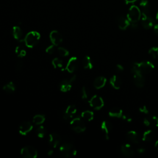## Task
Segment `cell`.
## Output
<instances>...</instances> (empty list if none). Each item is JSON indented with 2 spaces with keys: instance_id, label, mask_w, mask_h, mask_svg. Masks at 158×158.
<instances>
[{
  "instance_id": "obj_1",
  "label": "cell",
  "mask_w": 158,
  "mask_h": 158,
  "mask_svg": "<svg viewBox=\"0 0 158 158\" xmlns=\"http://www.w3.org/2000/svg\"><path fill=\"white\" fill-rule=\"evenodd\" d=\"M154 69V66L152 63L149 61H143L133 63L131 67V72L133 74L136 73L147 74L151 72Z\"/></svg>"
},
{
  "instance_id": "obj_2",
  "label": "cell",
  "mask_w": 158,
  "mask_h": 158,
  "mask_svg": "<svg viewBox=\"0 0 158 158\" xmlns=\"http://www.w3.org/2000/svg\"><path fill=\"white\" fill-rule=\"evenodd\" d=\"M41 35L39 32L37 31H31L25 35V38L21 42H24L27 47L32 48L38 44Z\"/></svg>"
},
{
  "instance_id": "obj_3",
  "label": "cell",
  "mask_w": 158,
  "mask_h": 158,
  "mask_svg": "<svg viewBox=\"0 0 158 158\" xmlns=\"http://www.w3.org/2000/svg\"><path fill=\"white\" fill-rule=\"evenodd\" d=\"M60 154L64 157H71L76 155L77 150L74 145L69 142L63 143L60 147Z\"/></svg>"
},
{
  "instance_id": "obj_4",
  "label": "cell",
  "mask_w": 158,
  "mask_h": 158,
  "mask_svg": "<svg viewBox=\"0 0 158 158\" xmlns=\"http://www.w3.org/2000/svg\"><path fill=\"white\" fill-rule=\"evenodd\" d=\"M70 125L71 129L77 133H80L85 131L86 125L84 120L81 117H77L71 121Z\"/></svg>"
},
{
  "instance_id": "obj_5",
  "label": "cell",
  "mask_w": 158,
  "mask_h": 158,
  "mask_svg": "<svg viewBox=\"0 0 158 158\" xmlns=\"http://www.w3.org/2000/svg\"><path fill=\"white\" fill-rule=\"evenodd\" d=\"M127 17L130 22H138L141 17V11L137 6H132L128 12Z\"/></svg>"
},
{
  "instance_id": "obj_6",
  "label": "cell",
  "mask_w": 158,
  "mask_h": 158,
  "mask_svg": "<svg viewBox=\"0 0 158 158\" xmlns=\"http://www.w3.org/2000/svg\"><path fill=\"white\" fill-rule=\"evenodd\" d=\"M21 155L25 158H36L38 151L33 146H26L21 149Z\"/></svg>"
},
{
  "instance_id": "obj_7",
  "label": "cell",
  "mask_w": 158,
  "mask_h": 158,
  "mask_svg": "<svg viewBox=\"0 0 158 158\" xmlns=\"http://www.w3.org/2000/svg\"><path fill=\"white\" fill-rule=\"evenodd\" d=\"M90 106L95 110H101L104 105V101L102 98L98 95H94L88 101Z\"/></svg>"
},
{
  "instance_id": "obj_8",
  "label": "cell",
  "mask_w": 158,
  "mask_h": 158,
  "mask_svg": "<svg viewBox=\"0 0 158 158\" xmlns=\"http://www.w3.org/2000/svg\"><path fill=\"white\" fill-rule=\"evenodd\" d=\"M79 67V61L77 57L73 56L69 59L66 67V70L69 73H74Z\"/></svg>"
},
{
  "instance_id": "obj_9",
  "label": "cell",
  "mask_w": 158,
  "mask_h": 158,
  "mask_svg": "<svg viewBox=\"0 0 158 158\" xmlns=\"http://www.w3.org/2000/svg\"><path fill=\"white\" fill-rule=\"evenodd\" d=\"M141 22L142 26L145 29H150L152 28L155 25L154 19L149 16V14H142L141 17Z\"/></svg>"
},
{
  "instance_id": "obj_10",
  "label": "cell",
  "mask_w": 158,
  "mask_h": 158,
  "mask_svg": "<svg viewBox=\"0 0 158 158\" xmlns=\"http://www.w3.org/2000/svg\"><path fill=\"white\" fill-rule=\"evenodd\" d=\"M49 39L52 44L56 46H59L63 42V36L61 33L57 30H52L51 32Z\"/></svg>"
},
{
  "instance_id": "obj_11",
  "label": "cell",
  "mask_w": 158,
  "mask_h": 158,
  "mask_svg": "<svg viewBox=\"0 0 158 158\" xmlns=\"http://www.w3.org/2000/svg\"><path fill=\"white\" fill-rule=\"evenodd\" d=\"M101 129L104 134V138L106 140L110 139V135L113 129L112 124L108 121H104L101 124Z\"/></svg>"
},
{
  "instance_id": "obj_12",
  "label": "cell",
  "mask_w": 158,
  "mask_h": 158,
  "mask_svg": "<svg viewBox=\"0 0 158 158\" xmlns=\"http://www.w3.org/2000/svg\"><path fill=\"white\" fill-rule=\"evenodd\" d=\"M48 142L51 147L55 148L61 143V137L56 133H52L49 135Z\"/></svg>"
},
{
  "instance_id": "obj_13",
  "label": "cell",
  "mask_w": 158,
  "mask_h": 158,
  "mask_svg": "<svg viewBox=\"0 0 158 158\" xmlns=\"http://www.w3.org/2000/svg\"><path fill=\"white\" fill-rule=\"evenodd\" d=\"M143 124L149 128H157L158 127V118L155 116H148L145 118Z\"/></svg>"
},
{
  "instance_id": "obj_14",
  "label": "cell",
  "mask_w": 158,
  "mask_h": 158,
  "mask_svg": "<svg viewBox=\"0 0 158 158\" xmlns=\"http://www.w3.org/2000/svg\"><path fill=\"white\" fill-rule=\"evenodd\" d=\"M33 129V125L30 122H23L19 127V132L22 135H26Z\"/></svg>"
},
{
  "instance_id": "obj_15",
  "label": "cell",
  "mask_w": 158,
  "mask_h": 158,
  "mask_svg": "<svg viewBox=\"0 0 158 158\" xmlns=\"http://www.w3.org/2000/svg\"><path fill=\"white\" fill-rule=\"evenodd\" d=\"M77 111V108L74 104H71L68 107L66 108L64 115H63V118L64 120H69L73 118L74 115L76 114Z\"/></svg>"
},
{
  "instance_id": "obj_16",
  "label": "cell",
  "mask_w": 158,
  "mask_h": 158,
  "mask_svg": "<svg viewBox=\"0 0 158 158\" xmlns=\"http://www.w3.org/2000/svg\"><path fill=\"white\" fill-rule=\"evenodd\" d=\"M133 82L135 85L138 88H142L145 83V79L143 74L141 73H136L133 74Z\"/></svg>"
},
{
  "instance_id": "obj_17",
  "label": "cell",
  "mask_w": 158,
  "mask_h": 158,
  "mask_svg": "<svg viewBox=\"0 0 158 158\" xmlns=\"http://www.w3.org/2000/svg\"><path fill=\"white\" fill-rule=\"evenodd\" d=\"M121 153L125 157H130L134 155V150L132 146L129 144H124L121 146Z\"/></svg>"
},
{
  "instance_id": "obj_18",
  "label": "cell",
  "mask_w": 158,
  "mask_h": 158,
  "mask_svg": "<svg viewBox=\"0 0 158 158\" xmlns=\"http://www.w3.org/2000/svg\"><path fill=\"white\" fill-rule=\"evenodd\" d=\"M110 83L113 88L119 90L122 85V80L119 75H114L110 79Z\"/></svg>"
},
{
  "instance_id": "obj_19",
  "label": "cell",
  "mask_w": 158,
  "mask_h": 158,
  "mask_svg": "<svg viewBox=\"0 0 158 158\" xmlns=\"http://www.w3.org/2000/svg\"><path fill=\"white\" fill-rule=\"evenodd\" d=\"M118 24L119 28L122 30H126L129 27H130V22L127 17L124 16H120L118 18Z\"/></svg>"
},
{
  "instance_id": "obj_20",
  "label": "cell",
  "mask_w": 158,
  "mask_h": 158,
  "mask_svg": "<svg viewBox=\"0 0 158 158\" xmlns=\"http://www.w3.org/2000/svg\"><path fill=\"white\" fill-rule=\"evenodd\" d=\"M106 82L107 79L106 77L103 76H99L94 79L93 82V86L96 89L99 90L105 86Z\"/></svg>"
},
{
  "instance_id": "obj_21",
  "label": "cell",
  "mask_w": 158,
  "mask_h": 158,
  "mask_svg": "<svg viewBox=\"0 0 158 158\" xmlns=\"http://www.w3.org/2000/svg\"><path fill=\"white\" fill-rule=\"evenodd\" d=\"M127 138L133 143L138 144L140 141V137L139 134L134 130H130L127 133Z\"/></svg>"
},
{
  "instance_id": "obj_22",
  "label": "cell",
  "mask_w": 158,
  "mask_h": 158,
  "mask_svg": "<svg viewBox=\"0 0 158 158\" xmlns=\"http://www.w3.org/2000/svg\"><path fill=\"white\" fill-rule=\"evenodd\" d=\"M139 7L142 14H149L150 5L148 0H141L139 4Z\"/></svg>"
},
{
  "instance_id": "obj_23",
  "label": "cell",
  "mask_w": 158,
  "mask_h": 158,
  "mask_svg": "<svg viewBox=\"0 0 158 158\" xmlns=\"http://www.w3.org/2000/svg\"><path fill=\"white\" fill-rule=\"evenodd\" d=\"M72 84L69 80H63L60 83V89L62 92H67L71 90L72 87Z\"/></svg>"
},
{
  "instance_id": "obj_24",
  "label": "cell",
  "mask_w": 158,
  "mask_h": 158,
  "mask_svg": "<svg viewBox=\"0 0 158 158\" xmlns=\"http://www.w3.org/2000/svg\"><path fill=\"white\" fill-rule=\"evenodd\" d=\"M12 32H13V35L16 40L20 41H21L23 40L22 39L23 32L21 27H19V26H14L13 28Z\"/></svg>"
},
{
  "instance_id": "obj_25",
  "label": "cell",
  "mask_w": 158,
  "mask_h": 158,
  "mask_svg": "<svg viewBox=\"0 0 158 158\" xmlns=\"http://www.w3.org/2000/svg\"><path fill=\"white\" fill-rule=\"evenodd\" d=\"M109 116L114 118H122L123 116V111L119 108H114L110 111Z\"/></svg>"
},
{
  "instance_id": "obj_26",
  "label": "cell",
  "mask_w": 158,
  "mask_h": 158,
  "mask_svg": "<svg viewBox=\"0 0 158 158\" xmlns=\"http://www.w3.org/2000/svg\"><path fill=\"white\" fill-rule=\"evenodd\" d=\"M80 117L86 121L88 122H90L91 121L93 118H94V114L92 111H89V110H87V111H84L81 113Z\"/></svg>"
},
{
  "instance_id": "obj_27",
  "label": "cell",
  "mask_w": 158,
  "mask_h": 158,
  "mask_svg": "<svg viewBox=\"0 0 158 158\" xmlns=\"http://www.w3.org/2000/svg\"><path fill=\"white\" fill-rule=\"evenodd\" d=\"M82 64L85 69H92L93 67V65L91 61V60L90 56H86L84 57V58L82 60Z\"/></svg>"
},
{
  "instance_id": "obj_28",
  "label": "cell",
  "mask_w": 158,
  "mask_h": 158,
  "mask_svg": "<svg viewBox=\"0 0 158 158\" xmlns=\"http://www.w3.org/2000/svg\"><path fill=\"white\" fill-rule=\"evenodd\" d=\"M15 51H16V53L17 56L20 58H22L25 57L26 56V54H27L26 50L25 49L24 46L22 45V44L18 45L16 48Z\"/></svg>"
},
{
  "instance_id": "obj_29",
  "label": "cell",
  "mask_w": 158,
  "mask_h": 158,
  "mask_svg": "<svg viewBox=\"0 0 158 158\" xmlns=\"http://www.w3.org/2000/svg\"><path fill=\"white\" fill-rule=\"evenodd\" d=\"M3 90L7 93H13L16 90V86L13 82H10L3 86Z\"/></svg>"
},
{
  "instance_id": "obj_30",
  "label": "cell",
  "mask_w": 158,
  "mask_h": 158,
  "mask_svg": "<svg viewBox=\"0 0 158 158\" xmlns=\"http://www.w3.org/2000/svg\"><path fill=\"white\" fill-rule=\"evenodd\" d=\"M45 121V116L42 114H37L33 118V123L37 125H40Z\"/></svg>"
},
{
  "instance_id": "obj_31",
  "label": "cell",
  "mask_w": 158,
  "mask_h": 158,
  "mask_svg": "<svg viewBox=\"0 0 158 158\" xmlns=\"http://www.w3.org/2000/svg\"><path fill=\"white\" fill-rule=\"evenodd\" d=\"M154 137V132L151 130H148L143 133L142 139L144 141H151L153 139Z\"/></svg>"
},
{
  "instance_id": "obj_32",
  "label": "cell",
  "mask_w": 158,
  "mask_h": 158,
  "mask_svg": "<svg viewBox=\"0 0 158 158\" xmlns=\"http://www.w3.org/2000/svg\"><path fill=\"white\" fill-rule=\"evenodd\" d=\"M52 65L54 67L55 69H60L62 68L64 66L63 61L60 58H55L52 61Z\"/></svg>"
},
{
  "instance_id": "obj_33",
  "label": "cell",
  "mask_w": 158,
  "mask_h": 158,
  "mask_svg": "<svg viewBox=\"0 0 158 158\" xmlns=\"http://www.w3.org/2000/svg\"><path fill=\"white\" fill-rule=\"evenodd\" d=\"M46 132H47V131H46V129L42 125L40 126L36 130L37 135L38 136V137L40 138H44L46 135Z\"/></svg>"
},
{
  "instance_id": "obj_34",
  "label": "cell",
  "mask_w": 158,
  "mask_h": 158,
  "mask_svg": "<svg viewBox=\"0 0 158 158\" xmlns=\"http://www.w3.org/2000/svg\"><path fill=\"white\" fill-rule=\"evenodd\" d=\"M148 53L153 59L158 60V48L157 47L151 48L149 50Z\"/></svg>"
},
{
  "instance_id": "obj_35",
  "label": "cell",
  "mask_w": 158,
  "mask_h": 158,
  "mask_svg": "<svg viewBox=\"0 0 158 158\" xmlns=\"http://www.w3.org/2000/svg\"><path fill=\"white\" fill-rule=\"evenodd\" d=\"M57 51L59 55L62 57H66L69 55V51L64 47H59L57 49Z\"/></svg>"
},
{
  "instance_id": "obj_36",
  "label": "cell",
  "mask_w": 158,
  "mask_h": 158,
  "mask_svg": "<svg viewBox=\"0 0 158 158\" xmlns=\"http://www.w3.org/2000/svg\"><path fill=\"white\" fill-rule=\"evenodd\" d=\"M81 96L83 100L87 101L88 98V91L85 87H83L81 90Z\"/></svg>"
},
{
  "instance_id": "obj_37",
  "label": "cell",
  "mask_w": 158,
  "mask_h": 158,
  "mask_svg": "<svg viewBox=\"0 0 158 158\" xmlns=\"http://www.w3.org/2000/svg\"><path fill=\"white\" fill-rule=\"evenodd\" d=\"M56 51V46L54 44H51L49 46L48 48L46 49V52H47L49 55H52Z\"/></svg>"
},
{
  "instance_id": "obj_38",
  "label": "cell",
  "mask_w": 158,
  "mask_h": 158,
  "mask_svg": "<svg viewBox=\"0 0 158 158\" xmlns=\"http://www.w3.org/2000/svg\"><path fill=\"white\" fill-rule=\"evenodd\" d=\"M139 111H140V113H143V114H148L149 113V110L148 109V108L145 106V105H143V106H141V107L139 108Z\"/></svg>"
},
{
  "instance_id": "obj_39",
  "label": "cell",
  "mask_w": 158,
  "mask_h": 158,
  "mask_svg": "<svg viewBox=\"0 0 158 158\" xmlns=\"http://www.w3.org/2000/svg\"><path fill=\"white\" fill-rule=\"evenodd\" d=\"M23 68V61H19L17 63V65H16V71L19 72L22 71Z\"/></svg>"
},
{
  "instance_id": "obj_40",
  "label": "cell",
  "mask_w": 158,
  "mask_h": 158,
  "mask_svg": "<svg viewBox=\"0 0 158 158\" xmlns=\"http://www.w3.org/2000/svg\"><path fill=\"white\" fill-rule=\"evenodd\" d=\"M122 119L127 122H131L132 121V118L129 115H124L122 117Z\"/></svg>"
},
{
  "instance_id": "obj_41",
  "label": "cell",
  "mask_w": 158,
  "mask_h": 158,
  "mask_svg": "<svg viewBox=\"0 0 158 158\" xmlns=\"http://www.w3.org/2000/svg\"><path fill=\"white\" fill-rule=\"evenodd\" d=\"M116 71L118 72H121L124 71V68L123 67V66H122L121 64H118L116 66Z\"/></svg>"
},
{
  "instance_id": "obj_42",
  "label": "cell",
  "mask_w": 158,
  "mask_h": 158,
  "mask_svg": "<svg viewBox=\"0 0 158 158\" xmlns=\"http://www.w3.org/2000/svg\"><path fill=\"white\" fill-rule=\"evenodd\" d=\"M130 27L132 29H137V28L138 27V22H130Z\"/></svg>"
},
{
  "instance_id": "obj_43",
  "label": "cell",
  "mask_w": 158,
  "mask_h": 158,
  "mask_svg": "<svg viewBox=\"0 0 158 158\" xmlns=\"http://www.w3.org/2000/svg\"><path fill=\"white\" fill-rule=\"evenodd\" d=\"M153 30L154 33L158 36V24H155L153 27Z\"/></svg>"
},
{
  "instance_id": "obj_44",
  "label": "cell",
  "mask_w": 158,
  "mask_h": 158,
  "mask_svg": "<svg viewBox=\"0 0 158 158\" xmlns=\"http://www.w3.org/2000/svg\"><path fill=\"white\" fill-rule=\"evenodd\" d=\"M145 151H146V150H145V148H143V147H140V148H138L137 149V151H138V152L140 153V154L145 153Z\"/></svg>"
},
{
  "instance_id": "obj_45",
  "label": "cell",
  "mask_w": 158,
  "mask_h": 158,
  "mask_svg": "<svg viewBox=\"0 0 158 158\" xmlns=\"http://www.w3.org/2000/svg\"><path fill=\"white\" fill-rule=\"evenodd\" d=\"M77 79V76L75 75H74L73 76H72V77L70 79V81H71V82L72 83L73 82H74L75 81V80Z\"/></svg>"
},
{
  "instance_id": "obj_46",
  "label": "cell",
  "mask_w": 158,
  "mask_h": 158,
  "mask_svg": "<svg viewBox=\"0 0 158 158\" xmlns=\"http://www.w3.org/2000/svg\"><path fill=\"white\" fill-rule=\"evenodd\" d=\"M125 1L127 3H133L137 2L138 0H125Z\"/></svg>"
},
{
  "instance_id": "obj_47",
  "label": "cell",
  "mask_w": 158,
  "mask_h": 158,
  "mask_svg": "<svg viewBox=\"0 0 158 158\" xmlns=\"http://www.w3.org/2000/svg\"><path fill=\"white\" fill-rule=\"evenodd\" d=\"M52 154H53V150L50 149L49 151H48V154L49 156H51Z\"/></svg>"
},
{
  "instance_id": "obj_48",
  "label": "cell",
  "mask_w": 158,
  "mask_h": 158,
  "mask_svg": "<svg viewBox=\"0 0 158 158\" xmlns=\"http://www.w3.org/2000/svg\"><path fill=\"white\" fill-rule=\"evenodd\" d=\"M155 148L158 150V140H157L155 143Z\"/></svg>"
},
{
  "instance_id": "obj_49",
  "label": "cell",
  "mask_w": 158,
  "mask_h": 158,
  "mask_svg": "<svg viewBox=\"0 0 158 158\" xmlns=\"http://www.w3.org/2000/svg\"><path fill=\"white\" fill-rule=\"evenodd\" d=\"M156 20L158 21V11H157V14H156Z\"/></svg>"
}]
</instances>
